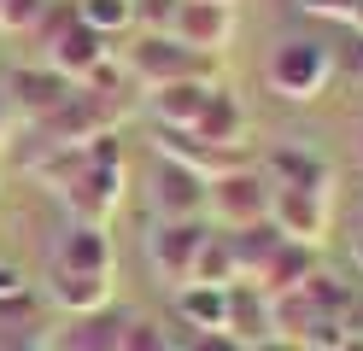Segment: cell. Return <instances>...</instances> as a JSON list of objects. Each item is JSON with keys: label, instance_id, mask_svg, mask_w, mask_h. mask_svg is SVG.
<instances>
[{"label": "cell", "instance_id": "obj_34", "mask_svg": "<svg viewBox=\"0 0 363 351\" xmlns=\"http://www.w3.org/2000/svg\"><path fill=\"white\" fill-rule=\"evenodd\" d=\"M334 351H363V334H346V340H340Z\"/></svg>", "mask_w": 363, "mask_h": 351}, {"label": "cell", "instance_id": "obj_25", "mask_svg": "<svg viewBox=\"0 0 363 351\" xmlns=\"http://www.w3.org/2000/svg\"><path fill=\"white\" fill-rule=\"evenodd\" d=\"M123 351H176L170 328H158L147 316H123Z\"/></svg>", "mask_w": 363, "mask_h": 351}, {"label": "cell", "instance_id": "obj_12", "mask_svg": "<svg viewBox=\"0 0 363 351\" xmlns=\"http://www.w3.org/2000/svg\"><path fill=\"white\" fill-rule=\"evenodd\" d=\"M53 269L71 275H118V240L106 223H71L53 246Z\"/></svg>", "mask_w": 363, "mask_h": 351}, {"label": "cell", "instance_id": "obj_32", "mask_svg": "<svg viewBox=\"0 0 363 351\" xmlns=\"http://www.w3.org/2000/svg\"><path fill=\"white\" fill-rule=\"evenodd\" d=\"M12 129H18V123H12V106H6V82H0V147L12 140Z\"/></svg>", "mask_w": 363, "mask_h": 351}, {"label": "cell", "instance_id": "obj_20", "mask_svg": "<svg viewBox=\"0 0 363 351\" xmlns=\"http://www.w3.org/2000/svg\"><path fill=\"white\" fill-rule=\"evenodd\" d=\"M229 334L246 340V345H258L276 334V322H269V293L252 287V281H235L229 287Z\"/></svg>", "mask_w": 363, "mask_h": 351}, {"label": "cell", "instance_id": "obj_6", "mask_svg": "<svg viewBox=\"0 0 363 351\" xmlns=\"http://www.w3.org/2000/svg\"><path fill=\"white\" fill-rule=\"evenodd\" d=\"M269 199H276V187L264 182V170H229L211 182L206 194V217L217 228H252V223H269Z\"/></svg>", "mask_w": 363, "mask_h": 351}, {"label": "cell", "instance_id": "obj_3", "mask_svg": "<svg viewBox=\"0 0 363 351\" xmlns=\"http://www.w3.org/2000/svg\"><path fill=\"white\" fill-rule=\"evenodd\" d=\"M123 65L147 88H164V82H211V88H223V53H194L176 35H135V47H123Z\"/></svg>", "mask_w": 363, "mask_h": 351}, {"label": "cell", "instance_id": "obj_23", "mask_svg": "<svg viewBox=\"0 0 363 351\" xmlns=\"http://www.w3.org/2000/svg\"><path fill=\"white\" fill-rule=\"evenodd\" d=\"M194 281H211V287H235V281H240L235 252H229V234H223V228L206 234V246H199V257H194Z\"/></svg>", "mask_w": 363, "mask_h": 351}, {"label": "cell", "instance_id": "obj_4", "mask_svg": "<svg viewBox=\"0 0 363 351\" xmlns=\"http://www.w3.org/2000/svg\"><path fill=\"white\" fill-rule=\"evenodd\" d=\"M264 82H269L276 100L311 106V100H323V88L334 82V53H328V47H316V41H305V35L276 41V47H269V59H264Z\"/></svg>", "mask_w": 363, "mask_h": 351}, {"label": "cell", "instance_id": "obj_5", "mask_svg": "<svg viewBox=\"0 0 363 351\" xmlns=\"http://www.w3.org/2000/svg\"><path fill=\"white\" fill-rule=\"evenodd\" d=\"M35 30H41V41H48V65L59 70L65 82H88V70H94L100 59L118 53V47H111L100 30H88V23L77 18L71 0H53L48 18H41Z\"/></svg>", "mask_w": 363, "mask_h": 351}, {"label": "cell", "instance_id": "obj_21", "mask_svg": "<svg viewBox=\"0 0 363 351\" xmlns=\"http://www.w3.org/2000/svg\"><path fill=\"white\" fill-rule=\"evenodd\" d=\"M194 135L217 140V147H252V140H246V135H252V117L240 111V100H235L229 88H217L211 106H206V117L194 123Z\"/></svg>", "mask_w": 363, "mask_h": 351}, {"label": "cell", "instance_id": "obj_35", "mask_svg": "<svg viewBox=\"0 0 363 351\" xmlns=\"http://www.w3.org/2000/svg\"><path fill=\"white\" fill-rule=\"evenodd\" d=\"M352 264H357V275H363V234L352 240Z\"/></svg>", "mask_w": 363, "mask_h": 351}, {"label": "cell", "instance_id": "obj_1", "mask_svg": "<svg viewBox=\"0 0 363 351\" xmlns=\"http://www.w3.org/2000/svg\"><path fill=\"white\" fill-rule=\"evenodd\" d=\"M35 182H48L71 223H111L123 205V182H129V158L118 135H94L82 147H41L18 158Z\"/></svg>", "mask_w": 363, "mask_h": 351}, {"label": "cell", "instance_id": "obj_33", "mask_svg": "<svg viewBox=\"0 0 363 351\" xmlns=\"http://www.w3.org/2000/svg\"><path fill=\"white\" fill-rule=\"evenodd\" d=\"M246 351H299V340H287V334H269L258 345H246Z\"/></svg>", "mask_w": 363, "mask_h": 351}, {"label": "cell", "instance_id": "obj_7", "mask_svg": "<svg viewBox=\"0 0 363 351\" xmlns=\"http://www.w3.org/2000/svg\"><path fill=\"white\" fill-rule=\"evenodd\" d=\"M6 106H12V123H24V129H35V123H48V117L65 106V94H71L77 82H65L53 65H18V70H6Z\"/></svg>", "mask_w": 363, "mask_h": 351}, {"label": "cell", "instance_id": "obj_15", "mask_svg": "<svg viewBox=\"0 0 363 351\" xmlns=\"http://www.w3.org/2000/svg\"><path fill=\"white\" fill-rule=\"evenodd\" d=\"M264 182L269 187H311V194H334V164L305 147H276L264 152Z\"/></svg>", "mask_w": 363, "mask_h": 351}, {"label": "cell", "instance_id": "obj_24", "mask_svg": "<svg viewBox=\"0 0 363 351\" xmlns=\"http://www.w3.org/2000/svg\"><path fill=\"white\" fill-rule=\"evenodd\" d=\"M77 18L88 30H100L106 41H118L123 30H135V0H71Z\"/></svg>", "mask_w": 363, "mask_h": 351}, {"label": "cell", "instance_id": "obj_18", "mask_svg": "<svg viewBox=\"0 0 363 351\" xmlns=\"http://www.w3.org/2000/svg\"><path fill=\"white\" fill-rule=\"evenodd\" d=\"M170 316L176 328H229V287L182 281V287H170Z\"/></svg>", "mask_w": 363, "mask_h": 351}, {"label": "cell", "instance_id": "obj_29", "mask_svg": "<svg viewBox=\"0 0 363 351\" xmlns=\"http://www.w3.org/2000/svg\"><path fill=\"white\" fill-rule=\"evenodd\" d=\"M48 6H53V0H6V6H0V30L24 35V30H35V23L48 18Z\"/></svg>", "mask_w": 363, "mask_h": 351}, {"label": "cell", "instance_id": "obj_28", "mask_svg": "<svg viewBox=\"0 0 363 351\" xmlns=\"http://www.w3.org/2000/svg\"><path fill=\"white\" fill-rule=\"evenodd\" d=\"M182 0H135V30L141 35H170Z\"/></svg>", "mask_w": 363, "mask_h": 351}, {"label": "cell", "instance_id": "obj_31", "mask_svg": "<svg viewBox=\"0 0 363 351\" xmlns=\"http://www.w3.org/2000/svg\"><path fill=\"white\" fill-rule=\"evenodd\" d=\"M18 293H30V275L12 264V257H0V304L6 299H18Z\"/></svg>", "mask_w": 363, "mask_h": 351}, {"label": "cell", "instance_id": "obj_14", "mask_svg": "<svg viewBox=\"0 0 363 351\" xmlns=\"http://www.w3.org/2000/svg\"><path fill=\"white\" fill-rule=\"evenodd\" d=\"M211 82H164V88H147V117L152 129H194L211 106Z\"/></svg>", "mask_w": 363, "mask_h": 351}, {"label": "cell", "instance_id": "obj_13", "mask_svg": "<svg viewBox=\"0 0 363 351\" xmlns=\"http://www.w3.org/2000/svg\"><path fill=\"white\" fill-rule=\"evenodd\" d=\"M206 194H211L206 176H194L188 164L164 158V170L152 182V217L158 223H206Z\"/></svg>", "mask_w": 363, "mask_h": 351}, {"label": "cell", "instance_id": "obj_27", "mask_svg": "<svg viewBox=\"0 0 363 351\" xmlns=\"http://www.w3.org/2000/svg\"><path fill=\"white\" fill-rule=\"evenodd\" d=\"M176 351H246V340H235L229 328H182Z\"/></svg>", "mask_w": 363, "mask_h": 351}, {"label": "cell", "instance_id": "obj_2", "mask_svg": "<svg viewBox=\"0 0 363 351\" xmlns=\"http://www.w3.org/2000/svg\"><path fill=\"white\" fill-rule=\"evenodd\" d=\"M129 111H135V94H100V88L77 82L48 123H35V129L24 135L18 158H24V152H41V147H82V140H94V135H118V129L129 123Z\"/></svg>", "mask_w": 363, "mask_h": 351}, {"label": "cell", "instance_id": "obj_16", "mask_svg": "<svg viewBox=\"0 0 363 351\" xmlns=\"http://www.w3.org/2000/svg\"><path fill=\"white\" fill-rule=\"evenodd\" d=\"M48 351H123V316L118 311H94V316H65Z\"/></svg>", "mask_w": 363, "mask_h": 351}, {"label": "cell", "instance_id": "obj_36", "mask_svg": "<svg viewBox=\"0 0 363 351\" xmlns=\"http://www.w3.org/2000/svg\"><path fill=\"white\" fill-rule=\"evenodd\" d=\"M357 164H363V135H357Z\"/></svg>", "mask_w": 363, "mask_h": 351}, {"label": "cell", "instance_id": "obj_22", "mask_svg": "<svg viewBox=\"0 0 363 351\" xmlns=\"http://www.w3.org/2000/svg\"><path fill=\"white\" fill-rule=\"evenodd\" d=\"M223 234H229V252H235V269H240V281H258V275L269 269V257H276V246H281V228H276V223L223 228Z\"/></svg>", "mask_w": 363, "mask_h": 351}, {"label": "cell", "instance_id": "obj_9", "mask_svg": "<svg viewBox=\"0 0 363 351\" xmlns=\"http://www.w3.org/2000/svg\"><path fill=\"white\" fill-rule=\"evenodd\" d=\"M211 223H152L147 228V264L152 275L164 281V287H182V281H194V257L206 246Z\"/></svg>", "mask_w": 363, "mask_h": 351}, {"label": "cell", "instance_id": "obj_8", "mask_svg": "<svg viewBox=\"0 0 363 351\" xmlns=\"http://www.w3.org/2000/svg\"><path fill=\"white\" fill-rule=\"evenodd\" d=\"M269 223L281 228V240H299L323 252L328 228H334V194H311V187H276L269 199Z\"/></svg>", "mask_w": 363, "mask_h": 351}, {"label": "cell", "instance_id": "obj_17", "mask_svg": "<svg viewBox=\"0 0 363 351\" xmlns=\"http://www.w3.org/2000/svg\"><path fill=\"white\" fill-rule=\"evenodd\" d=\"M111 293H118V275H71V269H53V311L59 316H94L111 311Z\"/></svg>", "mask_w": 363, "mask_h": 351}, {"label": "cell", "instance_id": "obj_30", "mask_svg": "<svg viewBox=\"0 0 363 351\" xmlns=\"http://www.w3.org/2000/svg\"><path fill=\"white\" fill-rule=\"evenodd\" d=\"M334 70L352 77V82H363V30H346V41L334 47Z\"/></svg>", "mask_w": 363, "mask_h": 351}, {"label": "cell", "instance_id": "obj_10", "mask_svg": "<svg viewBox=\"0 0 363 351\" xmlns=\"http://www.w3.org/2000/svg\"><path fill=\"white\" fill-rule=\"evenodd\" d=\"M152 147H158V158L188 164V170L206 176V182L229 176V170H246V152H252V147H217V140L194 135V129H152Z\"/></svg>", "mask_w": 363, "mask_h": 351}, {"label": "cell", "instance_id": "obj_26", "mask_svg": "<svg viewBox=\"0 0 363 351\" xmlns=\"http://www.w3.org/2000/svg\"><path fill=\"white\" fill-rule=\"evenodd\" d=\"M305 18H323V23H346V30H363V0H299Z\"/></svg>", "mask_w": 363, "mask_h": 351}, {"label": "cell", "instance_id": "obj_19", "mask_svg": "<svg viewBox=\"0 0 363 351\" xmlns=\"http://www.w3.org/2000/svg\"><path fill=\"white\" fill-rule=\"evenodd\" d=\"M316 269H323V252H316V246L281 240V246H276V257H269V269L252 281V287H264L269 299H276V293H293V287H305V281H311Z\"/></svg>", "mask_w": 363, "mask_h": 351}, {"label": "cell", "instance_id": "obj_11", "mask_svg": "<svg viewBox=\"0 0 363 351\" xmlns=\"http://www.w3.org/2000/svg\"><path fill=\"white\" fill-rule=\"evenodd\" d=\"M235 30H240L235 0H182L176 23H170V35L182 47H194V53H223L235 41Z\"/></svg>", "mask_w": 363, "mask_h": 351}, {"label": "cell", "instance_id": "obj_37", "mask_svg": "<svg viewBox=\"0 0 363 351\" xmlns=\"http://www.w3.org/2000/svg\"><path fill=\"white\" fill-rule=\"evenodd\" d=\"M0 6H6V0H0Z\"/></svg>", "mask_w": 363, "mask_h": 351}]
</instances>
